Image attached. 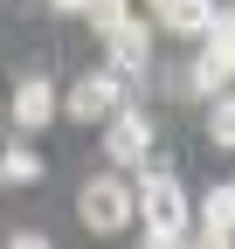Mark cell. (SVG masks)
<instances>
[{"label": "cell", "mask_w": 235, "mask_h": 249, "mask_svg": "<svg viewBox=\"0 0 235 249\" xmlns=\"http://www.w3.org/2000/svg\"><path fill=\"white\" fill-rule=\"evenodd\" d=\"M201 229L208 235H235V187L228 180H215L208 194H201Z\"/></svg>", "instance_id": "ba28073f"}, {"label": "cell", "mask_w": 235, "mask_h": 249, "mask_svg": "<svg viewBox=\"0 0 235 249\" xmlns=\"http://www.w3.org/2000/svg\"><path fill=\"white\" fill-rule=\"evenodd\" d=\"M208 139L215 145H235V97H228V90L208 97Z\"/></svg>", "instance_id": "30bf717a"}, {"label": "cell", "mask_w": 235, "mask_h": 249, "mask_svg": "<svg viewBox=\"0 0 235 249\" xmlns=\"http://www.w3.org/2000/svg\"><path fill=\"white\" fill-rule=\"evenodd\" d=\"M7 249H55L49 235H35V229H28V235H7Z\"/></svg>", "instance_id": "7c38bea8"}, {"label": "cell", "mask_w": 235, "mask_h": 249, "mask_svg": "<svg viewBox=\"0 0 235 249\" xmlns=\"http://www.w3.org/2000/svg\"><path fill=\"white\" fill-rule=\"evenodd\" d=\"M132 214H145V235H187V229H194V201H187L180 173H173L166 160H152V152L138 160V187H132Z\"/></svg>", "instance_id": "6da1fadb"}, {"label": "cell", "mask_w": 235, "mask_h": 249, "mask_svg": "<svg viewBox=\"0 0 235 249\" xmlns=\"http://www.w3.org/2000/svg\"><path fill=\"white\" fill-rule=\"evenodd\" d=\"M145 152H152V118H145L138 104H118L111 118H104V160L125 173V166H138Z\"/></svg>", "instance_id": "3957f363"}, {"label": "cell", "mask_w": 235, "mask_h": 249, "mask_svg": "<svg viewBox=\"0 0 235 249\" xmlns=\"http://www.w3.org/2000/svg\"><path fill=\"white\" fill-rule=\"evenodd\" d=\"M187 249H228V235H208V229H201V235H194Z\"/></svg>", "instance_id": "4fadbf2b"}, {"label": "cell", "mask_w": 235, "mask_h": 249, "mask_svg": "<svg viewBox=\"0 0 235 249\" xmlns=\"http://www.w3.org/2000/svg\"><path fill=\"white\" fill-rule=\"evenodd\" d=\"M104 70H118V76H145L152 70V21H138V14H125V21H111L104 28Z\"/></svg>", "instance_id": "277c9868"}, {"label": "cell", "mask_w": 235, "mask_h": 249, "mask_svg": "<svg viewBox=\"0 0 235 249\" xmlns=\"http://www.w3.org/2000/svg\"><path fill=\"white\" fill-rule=\"evenodd\" d=\"M76 14H83V21H90V28H97V35H104V28H111V21H125V14H132V0H83V7H76Z\"/></svg>", "instance_id": "8fae6325"}, {"label": "cell", "mask_w": 235, "mask_h": 249, "mask_svg": "<svg viewBox=\"0 0 235 249\" xmlns=\"http://www.w3.org/2000/svg\"><path fill=\"white\" fill-rule=\"evenodd\" d=\"M221 0H152V28H166V35H201V28L215 21Z\"/></svg>", "instance_id": "52a82bcc"}, {"label": "cell", "mask_w": 235, "mask_h": 249, "mask_svg": "<svg viewBox=\"0 0 235 249\" xmlns=\"http://www.w3.org/2000/svg\"><path fill=\"white\" fill-rule=\"evenodd\" d=\"M49 166H42V152L35 145H7V152H0V180H7V187H35Z\"/></svg>", "instance_id": "9c48e42d"}, {"label": "cell", "mask_w": 235, "mask_h": 249, "mask_svg": "<svg viewBox=\"0 0 235 249\" xmlns=\"http://www.w3.org/2000/svg\"><path fill=\"white\" fill-rule=\"evenodd\" d=\"M49 7H63V14H76V7H83V0H49Z\"/></svg>", "instance_id": "5bb4252c"}, {"label": "cell", "mask_w": 235, "mask_h": 249, "mask_svg": "<svg viewBox=\"0 0 235 249\" xmlns=\"http://www.w3.org/2000/svg\"><path fill=\"white\" fill-rule=\"evenodd\" d=\"M125 76H118V70H90V76H76L69 83V118H83V124H104L118 104H125Z\"/></svg>", "instance_id": "5b68a950"}, {"label": "cell", "mask_w": 235, "mask_h": 249, "mask_svg": "<svg viewBox=\"0 0 235 249\" xmlns=\"http://www.w3.org/2000/svg\"><path fill=\"white\" fill-rule=\"evenodd\" d=\"M76 214H83V229L90 235H118L132 222V187H125V173H90L76 187Z\"/></svg>", "instance_id": "7a4b0ae2"}, {"label": "cell", "mask_w": 235, "mask_h": 249, "mask_svg": "<svg viewBox=\"0 0 235 249\" xmlns=\"http://www.w3.org/2000/svg\"><path fill=\"white\" fill-rule=\"evenodd\" d=\"M55 111H63V97H55L49 76H21V83H14V124H21V132L55 124Z\"/></svg>", "instance_id": "8992f818"}]
</instances>
